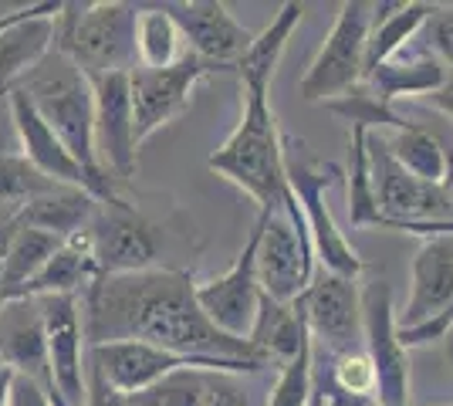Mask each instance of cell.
<instances>
[{
    "instance_id": "obj_26",
    "label": "cell",
    "mask_w": 453,
    "mask_h": 406,
    "mask_svg": "<svg viewBox=\"0 0 453 406\" xmlns=\"http://www.w3.org/2000/svg\"><path fill=\"white\" fill-rule=\"evenodd\" d=\"M61 248V241L51 237L44 231H35V227H20L14 231V241L7 248V264H4V278H0V305L4 302H14L24 295V288L35 281L48 257Z\"/></svg>"
},
{
    "instance_id": "obj_36",
    "label": "cell",
    "mask_w": 453,
    "mask_h": 406,
    "mask_svg": "<svg viewBox=\"0 0 453 406\" xmlns=\"http://www.w3.org/2000/svg\"><path fill=\"white\" fill-rule=\"evenodd\" d=\"M7 406H55V403H51L48 389L38 387L35 379H27V376H11Z\"/></svg>"
},
{
    "instance_id": "obj_40",
    "label": "cell",
    "mask_w": 453,
    "mask_h": 406,
    "mask_svg": "<svg viewBox=\"0 0 453 406\" xmlns=\"http://www.w3.org/2000/svg\"><path fill=\"white\" fill-rule=\"evenodd\" d=\"M434 112H440V116H447L450 119V126H453V75L447 78V85L440 88V92H434V96H426L423 98Z\"/></svg>"
},
{
    "instance_id": "obj_21",
    "label": "cell",
    "mask_w": 453,
    "mask_h": 406,
    "mask_svg": "<svg viewBox=\"0 0 453 406\" xmlns=\"http://www.w3.org/2000/svg\"><path fill=\"white\" fill-rule=\"evenodd\" d=\"M434 11L436 4H423V0L376 4L372 31H369V44H365V75H362V81L372 75L379 65L393 61L399 51H406V44L419 38V31L426 27V20H430Z\"/></svg>"
},
{
    "instance_id": "obj_28",
    "label": "cell",
    "mask_w": 453,
    "mask_h": 406,
    "mask_svg": "<svg viewBox=\"0 0 453 406\" xmlns=\"http://www.w3.org/2000/svg\"><path fill=\"white\" fill-rule=\"evenodd\" d=\"M345 203H349V224L352 227H379V203L372 190V170H369V133L352 129L349 135V163H345Z\"/></svg>"
},
{
    "instance_id": "obj_23",
    "label": "cell",
    "mask_w": 453,
    "mask_h": 406,
    "mask_svg": "<svg viewBox=\"0 0 453 406\" xmlns=\"http://www.w3.org/2000/svg\"><path fill=\"white\" fill-rule=\"evenodd\" d=\"M95 211H98V200L92 194L75 190V187H58L51 194L24 203L14 217H18L20 227H35V231L51 234L65 244V241L78 237L81 231H88Z\"/></svg>"
},
{
    "instance_id": "obj_2",
    "label": "cell",
    "mask_w": 453,
    "mask_h": 406,
    "mask_svg": "<svg viewBox=\"0 0 453 406\" xmlns=\"http://www.w3.org/2000/svg\"><path fill=\"white\" fill-rule=\"evenodd\" d=\"M18 92L38 109V116L55 129L65 149L75 156V163L92 180V194L98 203L119 200L115 180L102 170V159L95 149V96L92 78L78 68L65 51L51 48L44 58L18 81Z\"/></svg>"
},
{
    "instance_id": "obj_14",
    "label": "cell",
    "mask_w": 453,
    "mask_h": 406,
    "mask_svg": "<svg viewBox=\"0 0 453 406\" xmlns=\"http://www.w3.org/2000/svg\"><path fill=\"white\" fill-rule=\"evenodd\" d=\"M257 241H261V224L254 220L234 264L210 281H196L200 311L224 335H234V339L250 335L254 322H257V311H261V298H265L261 281H257Z\"/></svg>"
},
{
    "instance_id": "obj_19",
    "label": "cell",
    "mask_w": 453,
    "mask_h": 406,
    "mask_svg": "<svg viewBox=\"0 0 453 406\" xmlns=\"http://www.w3.org/2000/svg\"><path fill=\"white\" fill-rule=\"evenodd\" d=\"M447 309H453V237H434L413 254L410 295L403 311H396V326L410 329Z\"/></svg>"
},
{
    "instance_id": "obj_9",
    "label": "cell",
    "mask_w": 453,
    "mask_h": 406,
    "mask_svg": "<svg viewBox=\"0 0 453 406\" xmlns=\"http://www.w3.org/2000/svg\"><path fill=\"white\" fill-rule=\"evenodd\" d=\"M362 349L376 369L379 403L410 406V349L399 342L396 305L386 278H372L362 285Z\"/></svg>"
},
{
    "instance_id": "obj_38",
    "label": "cell",
    "mask_w": 453,
    "mask_h": 406,
    "mask_svg": "<svg viewBox=\"0 0 453 406\" xmlns=\"http://www.w3.org/2000/svg\"><path fill=\"white\" fill-rule=\"evenodd\" d=\"M311 406H382V403L379 400H352V396H345V393H339V389L332 387V379L325 372L321 387L319 383L311 387Z\"/></svg>"
},
{
    "instance_id": "obj_10",
    "label": "cell",
    "mask_w": 453,
    "mask_h": 406,
    "mask_svg": "<svg viewBox=\"0 0 453 406\" xmlns=\"http://www.w3.org/2000/svg\"><path fill=\"white\" fill-rule=\"evenodd\" d=\"M88 244H92L98 278L159 268V227L122 196L98 203L88 224Z\"/></svg>"
},
{
    "instance_id": "obj_39",
    "label": "cell",
    "mask_w": 453,
    "mask_h": 406,
    "mask_svg": "<svg viewBox=\"0 0 453 406\" xmlns=\"http://www.w3.org/2000/svg\"><path fill=\"white\" fill-rule=\"evenodd\" d=\"M14 231H18V217L11 211H0V278H4L7 248H11V241H14Z\"/></svg>"
},
{
    "instance_id": "obj_33",
    "label": "cell",
    "mask_w": 453,
    "mask_h": 406,
    "mask_svg": "<svg viewBox=\"0 0 453 406\" xmlns=\"http://www.w3.org/2000/svg\"><path fill=\"white\" fill-rule=\"evenodd\" d=\"M328 379H332V387L339 389V393L352 396V400H376L379 396L376 369L369 363L365 349L335 356V359H332V369H328Z\"/></svg>"
},
{
    "instance_id": "obj_16",
    "label": "cell",
    "mask_w": 453,
    "mask_h": 406,
    "mask_svg": "<svg viewBox=\"0 0 453 406\" xmlns=\"http://www.w3.org/2000/svg\"><path fill=\"white\" fill-rule=\"evenodd\" d=\"M95 96V149L102 159V170L115 183L133 180L139 170V142H135L133 92L129 75L92 78Z\"/></svg>"
},
{
    "instance_id": "obj_18",
    "label": "cell",
    "mask_w": 453,
    "mask_h": 406,
    "mask_svg": "<svg viewBox=\"0 0 453 406\" xmlns=\"http://www.w3.org/2000/svg\"><path fill=\"white\" fill-rule=\"evenodd\" d=\"M11 126H14V142H18L20 156L31 166H38L41 173L61 183V187H75V190L92 194L88 173L78 166L75 156L65 149V142L55 135V129L38 116V109L18 88L11 92Z\"/></svg>"
},
{
    "instance_id": "obj_15",
    "label": "cell",
    "mask_w": 453,
    "mask_h": 406,
    "mask_svg": "<svg viewBox=\"0 0 453 406\" xmlns=\"http://www.w3.org/2000/svg\"><path fill=\"white\" fill-rule=\"evenodd\" d=\"M163 11L176 20L189 55L210 61L220 72L237 68L254 41V34L220 0H166Z\"/></svg>"
},
{
    "instance_id": "obj_8",
    "label": "cell",
    "mask_w": 453,
    "mask_h": 406,
    "mask_svg": "<svg viewBox=\"0 0 453 406\" xmlns=\"http://www.w3.org/2000/svg\"><path fill=\"white\" fill-rule=\"evenodd\" d=\"M372 14H376V4H369V0H345V4H339V14H335L328 38L319 48L311 68L298 81V96L304 102L325 105V102H332V98L345 96L356 85H362Z\"/></svg>"
},
{
    "instance_id": "obj_5",
    "label": "cell",
    "mask_w": 453,
    "mask_h": 406,
    "mask_svg": "<svg viewBox=\"0 0 453 406\" xmlns=\"http://www.w3.org/2000/svg\"><path fill=\"white\" fill-rule=\"evenodd\" d=\"M135 14H139V4H126V0L65 4L58 14L55 48L65 51L88 78L129 75L139 68Z\"/></svg>"
},
{
    "instance_id": "obj_22",
    "label": "cell",
    "mask_w": 453,
    "mask_h": 406,
    "mask_svg": "<svg viewBox=\"0 0 453 406\" xmlns=\"http://www.w3.org/2000/svg\"><path fill=\"white\" fill-rule=\"evenodd\" d=\"M450 72L440 65V61L423 51V55H410V51H399L393 61L379 65L372 75L365 78L362 85L386 105H393L396 98H426L440 92L447 85Z\"/></svg>"
},
{
    "instance_id": "obj_30",
    "label": "cell",
    "mask_w": 453,
    "mask_h": 406,
    "mask_svg": "<svg viewBox=\"0 0 453 406\" xmlns=\"http://www.w3.org/2000/svg\"><path fill=\"white\" fill-rule=\"evenodd\" d=\"M217 376L220 372H207V369H176L150 389L133 393L129 400L133 406H207Z\"/></svg>"
},
{
    "instance_id": "obj_12",
    "label": "cell",
    "mask_w": 453,
    "mask_h": 406,
    "mask_svg": "<svg viewBox=\"0 0 453 406\" xmlns=\"http://www.w3.org/2000/svg\"><path fill=\"white\" fill-rule=\"evenodd\" d=\"M213 72H220V68H213L210 61L196 58L189 51L170 68H135V72H129L135 142L142 146L146 139H152L159 129H166L170 122L183 116L193 105L196 85Z\"/></svg>"
},
{
    "instance_id": "obj_11",
    "label": "cell",
    "mask_w": 453,
    "mask_h": 406,
    "mask_svg": "<svg viewBox=\"0 0 453 406\" xmlns=\"http://www.w3.org/2000/svg\"><path fill=\"white\" fill-rule=\"evenodd\" d=\"M88 363H92L102 379L115 387L119 393L133 396L159 383L163 376H170L176 369H207L220 376H244V372H265L254 363H226V359H196V356H176L166 349H156L150 342H105V346L88 349Z\"/></svg>"
},
{
    "instance_id": "obj_25",
    "label": "cell",
    "mask_w": 453,
    "mask_h": 406,
    "mask_svg": "<svg viewBox=\"0 0 453 406\" xmlns=\"http://www.w3.org/2000/svg\"><path fill=\"white\" fill-rule=\"evenodd\" d=\"M308 326H304L302 311L295 305H278L271 298H261V311H257V322L247 335V342L261 352L271 369L288 366L302 346L308 342Z\"/></svg>"
},
{
    "instance_id": "obj_37",
    "label": "cell",
    "mask_w": 453,
    "mask_h": 406,
    "mask_svg": "<svg viewBox=\"0 0 453 406\" xmlns=\"http://www.w3.org/2000/svg\"><path fill=\"white\" fill-rule=\"evenodd\" d=\"M207 406H254V400L247 396V389L234 383V376H217Z\"/></svg>"
},
{
    "instance_id": "obj_3",
    "label": "cell",
    "mask_w": 453,
    "mask_h": 406,
    "mask_svg": "<svg viewBox=\"0 0 453 406\" xmlns=\"http://www.w3.org/2000/svg\"><path fill=\"white\" fill-rule=\"evenodd\" d=\"M244 105L234 133L210 153L207 166L271 213L284 203V133L265 88H241Z\"/></svg>"
},
{
    "instance_id": "obj_7",
    "label": "cell",
    "mask_w": 453,
    "mask_h": 406,
    "mask_svg": "<svg viewBox=\"0 0 453 406\" xmlns=\"http://www.w3.org/2000/svg\"><path fill=\"white\" fill-rule=\"evenodd\" d=\"M257 281L265 298L278 305H295L315 278V248L298 211V200L284 187V203L271 213H257Z\"/></svg>"
},
{
    "instance_id": "obj_32",
    "label": "cell",
    "mask_w": 453,
    "mask_h": 406,
    "mask_svg": "<svg viewBox=\"0 0 453 406\" xmlns=\"http://www.w3.org/2000/svg\"><path fill=\"white\" fill-rule=\"evenodd\" d=\"M311 387H315V342L308 339L302 352L288 366L278 369V379L265 406H311Z\"/></svg>"
},
{
    "instance_id": "obj_42",
    "label": "cell",
    "mask_w": 453,
    "mask_h": 406,
    "mask_svg": "<svg viewBox=\"0 0 453 406\" xmlns=\"http://www.w3.org/2000/svg\"><path fill=\"white\" fill-rule=\"evenodd\" d=\"M447 406H453V403H447Z\"/></svg>"
},
{
    "instance_id": "obj_13",
    "label": "cell",
    "mask_w": 453,
    "mask_h": 406,
    "mask_svg": "<svg viewBox=\"0 0 453 406\" xmlns=\"http://www.w3.org/2000/svg\"><path fill=\"white\" fill-rule=\"evenodd\" d=\"M315 349L335 356L356 352L362 342V285L356 278H342L332 271H315L311 285L295 302Z\"/></svg>"
},
{
    "instance_id": "obj_29",
    "label": "cell",
    "mask_w": 453,
    "mask_h": 406,
    "mask_svg": "<svg viewBox=\"0 0 453 406\" xmlns=\"http://www.w3.org/2000/svg\"><path fill=\"white\" fill-rule=\"evenodd\" d=\"M386 139V135H382ZM389 153L396 159L406 173H413L416 180H426V183H440L443 180V166H447V156H443V135L426 129L423 122H413L410 129H399L386 139Z\"/></svg>"
},
{
    "instance_id": "obj_27",
    "label": "cell",
    "mask_w": 453,
    "mask_h": 406,
    "mask_svg": "<svg viewBox=\"0 0 453 406\" xmlns=\"http://www.w3.org/2000/svg\"><path fill=\"white\" fill-rule=\"evenodd\" d=\"M187 55L183 34L176 20L163 11V4H139L135 14V58L139 68H170Z\"/></svg>"
},
{
    "instance_id": "obj_6",
    "label": "cell",
    "mask_w": 453,
    "mask_h": 406,
    "mask_svg": "<svg viewBox=\"0 0 453 406\" xmlns=\"http://www.w3.org/2000/svg\"><path fill=\"white\" fill-rule=\"evenodd\" d=\"M369 170L379 203V231L413 234L423 241L453 237V203L443 187L406 173L393 159L382 133H369Z\"/></svg>"
},
{
    "instance_id": "obj_1",
    "label": "cell",
    "mask_w": 453,
    "mask_h": 406,
    "mask_svg": "<svg viewBox=\"0 0 453 406\" xmlns=\"http://www.w3.org/2000/svg\"><path fill=\"white\" fill-rule=\"evenodd\" d=\"M78 302L88 349L105 342H150L176 356L271 369L247 339L224 335L200 311L196 281L189 271L152 268L119 278H95Z\"/></svg>"
},
{
    "instance_id": "obj_41",
    "label": "cell",
    "mask_w": 453,
    "mask_h": 406,
    "mask_svg": "<svg viewBox=\"0 0 453 406\" xmlns=\"http://www.w3.org/2000/svg\"><path fill=\"white\" fill-rule=\"evenodd\" d=\"M443 156H447V166H443V180H440V187H443L447 200L453 203V135H443Z\"/></svg>"
},
{
    "instance_id": "obj_24",
    "label": "cell",
    "mask_w": 453,
    "mask_h": 406,
    "mask_svg": "<svg viewBox=\"0 0 453 406\" xmlns=\"http://www.w3.org/2000/svg\"><path fill=\"white\" fill-rule=\"evenodd\" d=\"M95 278H98V268H95L88 231H81L78 237L65 241L48 257V264L35 274V281L24 288L20 298H48V295H75V298H81Z\"/></svg>"
},
{
    "instance_id": "obj_34",
    "label": "cell",
    "mask_w": 453,
    "mask_h": 406,
    "mask_svg": "<svg viewBox=\"0 0 453 406\" xmlns=\"http://www.w3.org/2000/svg\"><path fill=\"white\" fill-rule=\"evenodd\" d=\"M419 34L426 41L430 55L453 75V4H436V11Z\"/></svg>"
},
{
    "instance_id": "obj_31",
    "label": "cell",
    "mask_w": 453,
    "mask_h": 406,
    "mask_svg": "<svg viewBox=\"0 0 453 406\" xmlns=\"http://www.w3.org/2000/svg\"><path fill=\"white\" fill-rule=\"evenodd\" d=\"M61 183L48 180L38 166H31L20 153H0V203L4 211L18 213L24 203L58 190Z\"/></svg>"
},
{
    "instance_id": "obj_20",
    "label": "cell",
    "mask_w": 453,
    "mask_h": 406,
    "mask_svg": "<svg viewBox=\"0 0 453 406\" xmlns=\"http://www.w3.org/2000/svg\"><path fill=\"white\" fill-rule=\"evenodd\" d=\"M304 11L308 7H304L302 0H288V4H281V11L271 18L265 31L254 34L247 55L234 68L237 78H241V88H265V92H271V81H274L278 68H281L288 41H291V34L298 31V24L304 20Z\"/></svg>"
},
{
    "instance_id": "obj_4",
    "label": "cell",
    "mask_w": 453,
    "mask_h": 406,
    "mask_svg": "<svg viewBox=\"0 0 453 406\" xmlns=\"http://www.w3.org/2000/svg\"><path fill=\"white\" fill-rule=\"evenodd\" d=\"M339 180V163L319 159L308 149L304 139L284 135V187L298 200V211H302L308 237H311V248H315V261L321 264V271H332V274L359 281L362 271H365V257L342 234L339 220H335V213L328 207V190Z\"/></svg>"
},
{
    "instance_id": "obj_35",
    "label": "cell",
    "mask_w": 453,
    "mask_h": 406,
    "mask_svg": "<svg viewBox=\"0 0 453 406\" xmlns=\"http://www.w3.org/2000/svg\"><path fill=\"white\" fill-rule=\"evenodd\" d=\"M61 0H41V4H18V7H11V11H4L0 14V34L4 31H11L14 24H24V20L31 18H58L61 14Z\"/></svg>"
},
{
    "instance_id": "obj_17",
    "label": "cell",
    "mask_w": 453,
    "mask_h": 406,
    "mask_svg": "<svg viewBox=\"0 0 453 406\" xmlns=\"http://www.w3.org/2000/svg\"><path fill=\"white\" fill-rule=\"evenodd\" d=\"M48 339V363L55 376L58 396L65 406L85 403V366H88V342L81 322V302L75 295H48L38 298Z\"/></svg>"
}]
</instances>
